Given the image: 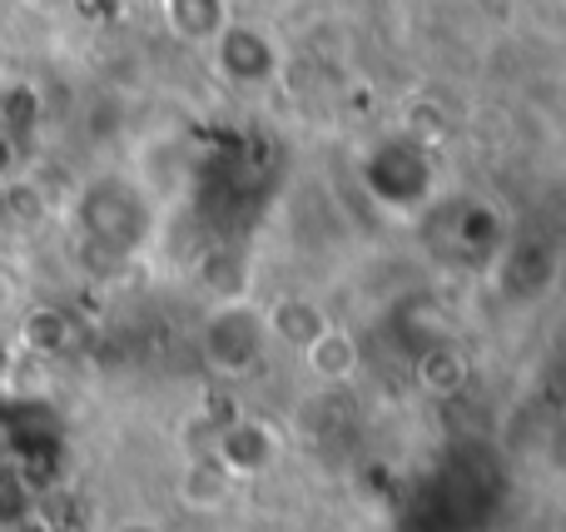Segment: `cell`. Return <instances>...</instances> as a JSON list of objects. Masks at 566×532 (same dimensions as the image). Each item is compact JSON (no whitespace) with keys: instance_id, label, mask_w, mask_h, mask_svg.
Returning <instances> with one entry per match:
<instances>
[{"instance_id":"1","label":"cell","mask_w":566,"mask_h":532,"mask_svg":"<svg viewBox=\"0 0 566 532\" xmlns=\"http://www.w3.org/2000/svg\"><path fill=\"white\" fill-rule=\"evenodd\" d=\"M269 324L264 309L249 299H219L199 324V358L219 378H249L269 354Z\"/></svg>"},{"instance_id":"2","label":"cell","mask_w":566,"mask_h":532,"mask_svg":"<svg viewBox=\"0 0 566 532\" xmlns=\"http://www.w3.org/2000/svg\"><path fill=\"white\" fill-rule=\"evenodd\" d=\"M80 229L95 249H109V254H129V249L145 239V195L125 179H95V185L80 195L75 209Z\"/></svg>"},{"instance_id":"3","label":"cell","mask_w":566,"mask_h":532,"mask_svg":"<svg viewBox=\"0 0 566 532\" xmlns=\"http://www.w3.org/2000/svg\"><path fill=\"white\" fill-rule=\"evenodd\" d=\"M209 55H214V70L234 90H264L283 70L279 40L254 20H224V30L209 40Z\"/></svg>"},{"instance_id":"4","label":"cell","mask_w":566,"mask_h":532,"mask_svg":"<svg viewBox=\"0 0 566 532\" xmlns=\"http://www.w3.org/2000/svg\"><path fill=\"white\" fill-rule=\"evenodd\" d=\"M214 458L229 478H259L279 463V434L264 424V418H229L214 434Z\"/></svg>"},{"instance_id":"5","label":"cell","mask_w":566,"mask_h":532,"mask_svg":"<svg viewBox=\"0 0 566 532\" xmlns=\"http://www.w3.org/2000/svg\"><path fill=\"white\" fill-rule=\"evenodd\" d=\"M264 324H269V338H279L283 348L303 354L313 338L333 328V314L308 294H283V299H274V304L264 309Z\"/></svg>"},{"instance_id":"6","label":"cell","mask_w":566,"mask_h":532,"mask_svg":"<svg viewBox=\"0 0 566 532\" xmlns=\"http://www.w3.org/2000/svg\"><path fill=\"white\" fill-rule=\"evenodd\" d=\"M303 368H308L318 384H348L353 374H358V364H363V354H358V338L348 334V328L333 319V328L328 334H318L308 348H303Z\"/></svg>"},{"instance_id":"7","label":"cell","mask_w":566,"mask_h":532,"mask_svg":"<svg viewBox=\"0 0 566 532\" xmlns=\"http://www.w3.org/2000/svg\"><path fill=\"white\" fill-rule=\"evenodd\" d=\"M229 483H234V478H229L209 453L205 458H189V463L179 468V498H185L195 513H214V508H224Z\"/></svg>"},{"instance_id":"8","label":"cell","mask_w":566,"mask_h":532,"mask_svg":"<svg viewBox=\"0 0 566 532\" xmlns=\"http://www.w3.org/2000/svg\"><path fill=\"white\" fill-rule=\"evenodd\" d=\"M165 15H169V25L185 40H195V45H209L229 20L224 0H165Z\"/></svg>"},{"instance_id":"9","label":"cell","mask_w":566,"mask_h":532,"mask_svg":"<svg viewBox=\"0 0 566 532\" xmlns=\"http://www.w3.org/2000/svg\"><path fill=\"white\" fill-rule=\"evenodd\" d=\"M418 378L428 394H458L468 384V358H462L458 344H432L418 358Z\"/></svg>"},{"instance_id":"10","label":"cell","mask_w":566,"mask_h":532,"mask_svg":"<svg viewBox=\"0 0 566 532\" xmlns=\"http://www.w3.org/2000/svg\"><path fill=\"white\" fill-rule=\"evenodd\" d=\"M70 338H75V328H70V319L60 314V309H35V314L25 319V344L35 348V354H65Z\"/></svg>"}]
</instances>
